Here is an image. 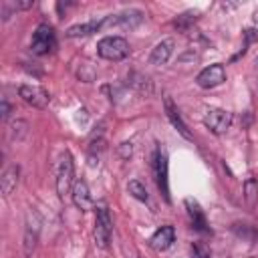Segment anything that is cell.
I'll list each match as a JSON object with an SVG mask.
<instances>
[{
	"label": "cell",
	"instance_id": "cell-1",
	"mask_svg": "<svg viewBox=\"0 0 258 258\" xmlns=\"http://www.w3.org/2000/svg\"><path fill=\"white\" fill-rule=\"evenodd\" d=\"M73 183H75V163H73L71 151L64 149L56 163V194H58V198H64L67 194H71Z\"/></svg>",
	"mask_w": 258,
	"mask_h": 258
},
{
	"label": "cell",
	"instance_id": "cell-2",
	"mask_svg": "<svg viewBox=\"0 0 258 258\" xmlns=\"http://www.w3.org/2000/svg\"><path fill=\"white\" fill-rule=\"evenodd\" d=\"M97 54L105 60H123L129 56V42L123 36H105L97 44Z\"/></svg>",
	"mask_w": 258,
	"mask_h": 258
},
{
	"label": "cell",
	"instance_id": "cell-3",
	"mask_svg": "<svg viewBox=\"0 0 258 258\" xmlns=\"http://www.w3.org/2000/svg\"><path fill=\"white\" fill-rule=\"evenodd\" d=\"M54 46H56V34H54V28H52L50 24H46V22L38 24L36 30H34V34H32V40H30V50H32L34 54L42 56V54L52 52Z\"/></svg>",
	"mask_w": 258,
	"mask_h": 258
},
{
	"label": "cell",
	"instance_id": "cell-4",
	"mask_svg": "<svg viewBox=\"0 0 258 258\" xmlns=\"http://www.w3.org/2000/svg\"><path fill=\"white\" fill-rule=\"evenodd\" d=\"M95 244L99 248H107L111 242V232H113V222L107 206H97L95 210Z\"/></svg>",
	"mask_w": 258,
	"mask_h": 258
},
{
	"label": "cell",
	"instance_id": "cell-5",
	"mask_svg": "<svg viewBox=\"0 0 258 258\" xmlns=\"http://www.w3.org/2000/svg\"><path fill=\"white\" fill-rule=\"evenodd\" d=\"M153 173H155V183L163 196L165 202H169V179H167V157L165 153L155 147L153 151Z\"/></svg>",
	"mask_w": 258,
	"mask_h": 258
},
{
	"label": "cell",
	"instance_id": "cell-6",
	"mask_svg": "<svg viewBox=\"0 0 258 258\" xmlns=\"http://www.w3.org/2000/svg\"><path fill=\"white\" fill-rule=\"evenodd\" d=\"M204 125L214 133V135H222L228 131V127L232 125V113L224 111V109H208L204 115Z\"/></svg>",
	"mask_w": 258,
	"mask_h": 258
},
{
	"label": "cell",
	"instance_id": "cell-7",
	"mask_svg": "<svg viewBox=\"0 0 258 258\" xmlns=\"http://www.w3.org/2000/svg\"><path fill=\"white\" fill-rule=\"evenodd\" d=\"M224 81H226V71H224V64H220V62H214V64L202 69L196 77V83L202 89H214V87L222 85Z\"/></svg>",
	"mask_w": 258,
	"mask_h": 258
},
{
	"label": "cell",
	"instance_id": "cell-8",
	"mask_svg": "<svg viewBox=\"0 0 258 258\" xmlns=\"http://www.w3.org/2000/svg\"><path fill=\"white\" fill-rule=\"evenodd\" d=\"M143 20V12L141 10H125L119 14H109L103 18V28L109 26H123V28H135L139 22Z\"/></svg>",
	"mask_w": 258,
	"mask_h": 258
},
{
	"label": "cell",
	"instance_id": "cell-9",
	"mask_svg": "<svg viewBox=\"0 0 258 258\" xmlns=\"http://www.w3.org/2000/svg\"><path fill=\"white\" fill-rule=\"evenodd\" d=\"M18 95L22 97L24 103L36 107V109H44L50 103V95L42 89V87H34V85H20L18 87Z\"/></svg>",
	"mask_w": 258,
	"mask_h": 258
},
{
	"label": "cell",
	"instance_id": "cell-10",
	"mask_svg": "<svg viewBox=\"0 0 258 258\" xmlns=\"http://www.w3.org/2000/svg\"><path fill=\"white\" fill-rule=\"evenodd\" d=\"M38 234H40V218L36 212L28 214V220H26V228H24V256H30L36 248V242H38Z\"/></svg>",
	"mask_w": 258,
	"mask_h": 258
},
{
	"label": "cell",
	"instance_id": "cell-11",
	"mask_svg": "<svg viewBox=\"0 0 258 258\" xmlns=\"http://www.w3.org/2000/svg\"><path fill=\"white\" fill-rule=\"evenodd\" d=\"M71 200H73V204L77 206V210H81V212H89V210L93 208L91 189H89V185H87L85 179H81V177L75 179L73 189H71Z\"/></svg>",
	"mask_w": 258,
	"mask_h": 258
},
{
	"label": "cell",
	"instance_id": "cell-12",
	"mask_svg": "<svg viewBox=\"0 0 258 258\" xmlns=\"http://www.w3.org/2000/svg\"><path fill=\"white\" fill-rule=\"evenodd\" d=\"M173 242H175V230L173 226L165 224L153 232V236L149 238V248H153L155 252H165Z\"/></svg>",
	"mask_w": 258,
	"mask_h": 258
},
{
	"label": "cell",
	"instance_id": "cell-13",
	"mask_svg": "<svg viewBox=\"0 0 258 258\" xmlns=\"http://www.w3.org/2000/svg\"><path fill=\"white\" fill-rule=\"evenodd\" d=\"M185 210H187L191 228L198 230V232H202V234H208V232H210V226H208V220H206V214H204L202 206H200L196 200L187 198V200H185Z\"/></svg>",
	"mask_w": 258,
	"mask_h": 258
},
{
	"label": "cell",
	"instance_id": "cell-14",
	"mask_svg": "<svg viewBox=\"0 0 258 258\" xmlns=\"http://www.w3.org/2000/svg\"><path fill=\"white\" fill-rule=\"evenodd\" d=\"M163 105H165V115H167V119L171 121V125L177 129V133L183 137V139H187V141H191V133H189V129H187V125L183 123V119H181V115H179V111H177V107L173 105V101H171V97H163Z\"/></svg>",
	"mask_w": 258,
	"mask_h": 258
},
{
	"label": "cell",
	"instance_id": "cell-15",
	"mask_svg": "<svg viewBox=\"0 0 258 258\" xmlns=\"http://www.w3.org/2000/svg\"><path fill=\"white\" fill-rule=\"evenodd\" d=\"M173 46H175L173 38H165V40L157 42V44L153 46L151 54H149V62H151V64H165V62L169 60V56L173 54Z\"/></svg>",
	"mask_w": 258,
	"mask_h": 258
},
{
	"label": "cell",
	"instance_id": "cell-16",
	"mask_svg": "<svg viewBox=\"0 0 258 258\" xmlns=\"http://www.w3.org/2000/svg\"><path fill=\"white\" fill-rule=\"evenodd\" d=\"M18 175H20V167H18V165H10V167H6V169L2 171V177H0L2 196H10L12 189H16Z\"/></svg>",
	"mask_w": 258,
	"mask_h": 258
},
{
	"label": "cell",
	"instance_id": "cell-17",
	"mask_svg": "<svg viewBox=\"0 0 258 258\" xmlns=\"http://www.w3.org/2000/svg\"><path fill=\"white\" fill-rule=\"evenodd\" d=\"M101 28H103V20H89V22H81V24L71 26L64 34L69 38H77V36H89V34H93Z\"/></svg>",
	"mask_w": 258,
	"mask_h": 258
},
{
	"label": "cell",
	"instance_id": "cell-18",
	"mask_svg": "<svg viewBox=\"0 0 258 258\" xmlns=\"http://www.w3.org/2000/svg\"><path fill=\"white\" fill-rule=\"evenodd\" d=\"M244 202L250 210L258 204V181L254 177H248L244 181Z\"/></svg>",
	"mask_w": 258,
	"mask_h": 258
},
{
	"label": "cell",
	"instance_id": "cell-19",
	"mask_svg": "<svg viewBox=\"0 0 258 258\" xmlns=\"http://www.w3.org/2000/svg\"><path fill=\"white\" fill-rule=\"evenodd\" d=\"M198 16H200V14H198L196 10H185V12H181V14L173 20V26L183 32V30H187V28L198 20Z\"/></svg>",
	"mask_w": 258,
	"mask_h": 258
},
{
	"label": "cell",
	"instance_id": "cell-20",
	"mask_svg": "<svg viewBox=\"0 0 258 258\" xmlns=\"http://www.w3.org/2000/svg\"><path fill=\"white\" fill-rule=\"evenodd\" d=\"M8 133H10V139L18 143V141H22V139L28 135V123L22 121V119H16V121L10 125V131H8Z\"/></svg>",
	"mask_w": 258,
	"mask_h": 258
},
{
	"label": "cell",
	"instance_id": "cell-21",
	"mask_svg": "<svg viewBox=\"0 0 258 258\" xmlns=\"http://www.w3.org/2000/svg\"><path fill=\"white\" fill-rule=\"evenodd\" d=\"M127 191H129L135 200H139V202H147V200H149L147 189H145V187H143V183H139L137 179H131V181L127 183Z\"/></svg>",
	"mask_w": 258,
	"mask_h": 258
},
{
	"label": "cell",
	"instance_id": "cell-22",
	"mask_svg": "<svg viewBox=\"0 0 258 258\" xmlns=\"http://www.w3.org/2000/svg\"><path fill=\"white\" fill-rule=\"evenodd\" d=\"M189 252H191V258H210V250L204 242H194L189 246Z\"/></svg>",
	"mask_w": 258,
	"mask_h": 258
},
{
	"label": "cell",
	"instance_id": "cell-23",
	"mask_svg": "<svg viewBox=\"0 0 258 258\" xmlns=\"http://www.w3.org/2000/svg\"><path fill=\"white\" fill-rule=\"evenodd\" d=\"M131 153H133V147H131V143H121L119 145V155H121V159H129L131 157Z\"/></svg>",
	"mask_w": 258,
	"mask_h": 258
},
{
	"label": "cell",
	"instance_id": "cell-24",
	"mask_svg": "<svg viewBox=\"0 0 258 258\" xmlns=\"http://www.w3.org/2000/svg\"><path fill=\"white\" fill-rule=\"evenodd\" d=\"M2 119H8V115H10V105H8V101L6 99H2Z\"/></svg>",
	"mask_w": 258,
	"mask_h": 258
},
{
	"label": "cell",
	"instance_id": "cell-25",
	"mask_svg": "<svg viewBox=\"0 0 258 258\" xmlns=\"http://www.w3.org/2000/svg\"><path fill=\"white\" fill-rule=\"evenodd\" d=\"M250 258H254V256H250Z\"/></svg>",
	"mask_w": 258,
	"mask_h": 258
}]
</instances>
